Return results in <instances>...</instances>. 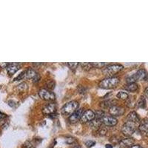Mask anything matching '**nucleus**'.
Here are the masks:
<instances>
[{
    "mask_svg": "<svg viewBox=\"0 0 148 148\" xmlns=\"http://www.w3.org/2000/svg\"><path fill=\"white\" fill-rule=\"evenodd\" d=\"M27 88H28V87H27V84L25 82L21 83L20 84H18L17 86V90L18 91H20V92H25V91L27 90Z\"/></svg>",
    "mask_w": 148,
    "mask_h": 148,
    "instance_id": "4be33fe9",
    "label": "nucleus"
},
{
    "mask_svg": "<svg viewBox=\"0 0 148 148\" xmlns=\"http://www.w3.org/2000/svg\"><path fill=\"white\" fill-rule=\"evenodd\" d=\"M124 88L130 92H135L138 90V86L136 83H129V84L125 85Z\"/></svg>",
    "mask_w": 148,
    "mask_h": 148,
    "instance_id": "f3484780",
    "label": "nucleus"
},
{
    "mask_svg": "<svg viewBox=\"0 0 148 148\" xmlns=\"http://www.w3.org/2000/svg\"><path fill=\"white\" fill-rule=\"evenodd\" d=\"M134 144V140L132 138H127L122 139L119 141V145L121 148H130Z\"/></svg>",
    "mask_w": 148,
    "mask_h": 148,
    "instance_id": "ddd939ff",
    "label": "nucleus"
},
{
    "mask_svg": "<svg viewBox=\"0 0 148 148\" xmlns=\"http://www.w3.org/2000/svg\"><path fill=\"white\" fill-rule=\"evenodd\" d=\"M116 97L121 100H127L128 99V94L127 92H124V91H120L117 93Z\"/></svg>",
    "mask_w": 148,
    "mask_h": 148,
    "instance_id": "aec40b11",
    "label": "nucleus"
},
{
    "mask_svg": "<svg viewBox=\"0 0 148 148\" xmlns=\"http://www.w3.org/2000/svg\"><path fill=\"white\" fill-rule=\"evenodd\" d=\"M145 94H146V96L148 97V87L146 88V89H145Z\"/></svg>",
    "mask_w": 148,
    "mask_h": 148,
    "instance_id": "72a5a7b5",
    "label": "nucleus"
},
{
    "mask_svg": "<svg viewBox=\"0 0 148 148\" xmlns=\"http://www.w3.org/2000/svg\"><path fill=\"white\" fill-rule=\"evenodd\" d=\"M83 110L82 109H78L73 113L71 116H69V121L71 123H76L79 121V119H81L82 116L83 114Z\"/></svg>",
    "mask_w": 148,
    "mask_h": 148,
    "instance_id": "f8f14e48",
    "label": "nucleus"
},
{
    "mask_svg": "<svg viewBox=\"0 0 148 148\" xmlns=\"http://www.w3.org/2000/svg\"><path fill=\"white\" fill-rule=\"evenodd\" d=\"M55 85H56V83L53 80L51 79V80H48L46 83V87H47L48 89L50 90H53L54 88H55Z\"/></svg>",
    "mask_w": 148,
    "mask_h": 148,
    "instance_id": "b1692460",
    "label": "nucleus"
},
{
    "mask_svg": "<svg viewBox=\"0 0 148 148\" xmlns=\"http://www.w3.org/2000/svg\"><path fill=\"white\" fill-rule=\"evenodd\" d=\"M67 65L72 70H75L78 66L79 65V63H76V62H70V63H67Z\"/></svg>",
    "mask_w": 148,
    "mask_h": 148,
    "instance_id": "bb28decb",
    "label": "nucleus"
},
{
    "mask_svg": "<svg viewBox=\"0 0 148 148\" xmlns=\"http://www.w3.org/2000/svg\"><path fill=\"white\" fill-rule=\"evenodd\" d=\"M109 113L113 117L116 116H121L125 113V109L121 107L114 105V106L111 107L109 109Z\"/></svg>",
    "mask_w": 148,
    "mask_h": 148,
    "instance_id": "1a4fd4ad",
    "label": "nucleus"
},
{
    "mask_svg": "<svg viewBox=\"0 0 148 148\" xmlns=\"http://www.w3.org/2000/svg\"><path fill=\"white\" fill-rule=\"evenodd\" d=\"M39 97L45 101H53L56 99V95L47 89H42L39 91Z\"/></svg>",
    "mask_w": 148,
    "mask_h": 148,
    "instance_id": "0eeeda50",
    "label": "nucleus"
},
{
    "mask_svg": "<svg viewBox=\"0 0 148 148\" xmlns=\"http://www.w3.org/2000/svg\"><path fill=\"white\" fill-rule=\"evenodd\" d=\"M73 148H81V147L79 146V145H75Z\"/></svg>",
    "mask_w": 148,
    "mask_h": 148,
    "instance_id": "c9c22d12",
    "label": "nucleus"
},
{
    "mask_svg": "<svg viewBox=\"0 0 148 148\" xmlns=\"http://www.w3.org/2000/svg\"><path fill=\"white\" fill-rule=\"evenodd\" d=\"M36 73L34 70L31 69V68H27V70L24 71L23 72L19 74V76H17L15 79V81H17V80H20V79H34L36 76Z\"/></svg>",
    "mask_w": 148,
    "mask_h": 148,
    "instance_id": "423d86ee",
    "label": "nucleus"
},
{
    "mask_svg": "<svg viewBox=\"0 0 148 148\" xmlns=\"http://www.w3.org/2000/svg\"><path fill=\"white\" fill-rule=\"evenodd\" d=\"M101 122L104 124V125H106L108 127H113L115 125H117L118 121L115 117L112 116H108V115H104V117L101 119Z\"/></svg>",
    "mask_w": 148,
    "mask_h": 148,
    "instance_id": "6e6552de",
    "label": "nucleus"
},
{
    "mask_svg": "<svg viewBox=\"0 0 148 148\" xmlns=\"http://www.w3.org/2000/svg\"><path fill=\"white\" fill-rule=\"evenodd\" d=\"M79 108V103L76 101H71L65 104L62 108L61 113L64 116H71Z\"/></svg>",
    "mask_w": 148,
    "mask_h": 148,
    "instance_id": "f03ea898",
    "label": "nucleus"
},
{
    "mask_svg": "<svg viewBox=\"0 0 148 148\" xmlns=\"http://www.w3.org/2000/svg\"><path fill=\"white\" fill-rule=\"evenodd\" d=\"M36 145L33 141H27L23 145V148H35Z\"/></svg>",
    "mask_w": 148,
    "mask_h": 148,
    "instance_id": "393cba45",
    "label": "nucleus"
},
{
    "mask_svg": "<svg viewBox=\"0 0 148 148\" xmlns=\"http://www.w3.org/2000/svg\"><path fill=\"white\" fill-rule=\"evenodd\" d=\"M96 116H95V113L91 110H88L84 111L83 113L82 116L81 120L82 122H89V121H92L94 119Z\"/></svg>",
    "mask_w": 148,
    "mask_h": 148,
    "instance_id": "9d476101",
    "label": "nucleus"
},
{
    "mask_svg": "<svg viewBox=\"0 0 148 148\" xmlns=\"http://www.w3.org/2000/svg\"><path fill=\"white\" fill-rule=\"evenodd\" d=\"M124 68L121 64H110V65L107 66L106 67H104L103 69L102 73L104 75L108 76L109 77H113L115 74L119 72L120 71Z\"/></svg>",
    "mask_w": 148,
    "mask_h": 148,
    "instance_id": "39448f33",
    "label": "nucleus"
},
{
    "mask_svg": "<svg viewBox=\"0 0 148 148\" xmlns=\"http://www.w3.org/2000/svg\"><path fill=\"white\" fill-rule=\"evenodd\" d=\"M93 67H96V68H103L104 66L106 65V63H101V62H96V63H92Z\"/></svg>",
    "mask_w": 148,
    "mask_h": 148,
    "instance_id": "a878e982",
    "label": "nucleus"
},
{
    "mask_svg": "<svg viewBox=\"0 0 148 148\" xmlns=\"http://www.w3.org/2000/svg\"><path fill=\"white\" fill-rule=\"evenodd\" d=\"M126 120H127V121H133V122L136 123V124H138V123L140 122V119H139V117H138V115L137 114L136 112H134V111H133V112H130V113L127 115Z\"/></svg>",
    "mask_w": 148,
    "mask_h": 148,
    "instance_id": "dca6fc26",
    "label": "nucleus"
},
{
    "mask_svg": "<svg viewBox=\"0 0 148 148\" xmlns=\"http://www.w3.org/2000/svg\"><path fill=\"white\" fill-rule=\"evenodd\" d=\"M0 89H1V87H0Z\"/></svg>",
    "mask_w": 148,
    "mask_h": 148,
    "instance_id": "e433bc0d",
    "label": "nucleus"
},
{
    "mask_svg": "<svg viewBox=\"0 0 148 148\" xmlns=\"http://www.w3.org/2000/svg\"><path fill=\"white\" fill-rule=\"evenodd\" d=\"M130 148H142L140 145H133Z\"/></svg>",
    "mask_w": 148,
    "mask_h": 148,
    "instance_id": "473e14b6",
    "label": "nucleus"
},
{
    "mask_svg": "<svg viewBox=\"0 0 148 148\" xmlns=\"http://www.w3.org/2000/svg\"><path fill=\"white\" fill-rule=\"evenodd\" d=\"M75 141H76V140L74 139L73 138H71V137L66 138V142H67V144H69V145H72V144L74 143Z\"/></svg>",
    "mask_w": 148,
    "mask_h": 148,
    "instance_id": "c85d7f7f",
    "label": "nucleus"
},
{
    "mask_svg": "<svg viewBox=\"0 0 148 148\" xmlns=\"http://www.w3.org/2000/svg\"><path fill=\"white\" fill-rule=\"evenodd\" d=\"M147 78V73L145 70H139L136 73L132 76H129L126 79V82L127 84L129 83H136V82L145 80Z\"/></svg>",
    "mask_w": 148,
    "mask_h": 148,
    "instance_id": "20e7f679",
    "label": "nucleus"
},
{
    "mask_svg": "<svg viewBox=\"0 0 148 148\" xmlns=\"http://www.w3.org/2000/svg\"><path fill=\"white\" fill-rule=\"evenodd\" d=\"M145 105H146V100H145V98L144 97V96H141L139 99H138V101H137V107L143 108H145Z\"/></svg>",
    "mask_w": 148,
    "mask_h": 148,
    "instance_id": "412c9836",
    "label": "nucleus"
},
{
    "mask_svg": "<svg viewBox=\"0 0 148 148\" xmlns=\"http://www.w3.org/2000/svg\"><path fill=\"white\" fill-rule=\"evenodd\" d=\"M56 111V104L54 103L47 104L42 109V113L45 115H53Z\"/></svg>",
    "mask_w": 148,
    "mask_h": 148,
    "instance_id": "9b49d317",
    "label": "nucleus"
},
{
    "mask_svg": "<svg viewBox=\"0 0 148 148\" xmlns=\"http://www.w3.org/2000/svg\"><path fill=\"white\" fill-rule=\"evenodd\" d=\"M105 147H106V148H113V146H112V145H106Z\"/></svg>",
    "mask_w": 148,
    "mask_h": 148,
    "instance_id": "f704fd0d",
    "label": "nucleus"
},
{
    "mask_svg": "<svg viewBox=\"0 0 148 148\" xmlns=\"http://www.w3.org/2000/svg\"><path fill=\"white\" fill-rule=\"evenodd\" d=\"M139 130L145 136H148V120L145 119L141 122L139 125Z\"/></svg>",
    "mask_w": 148,
    "mask_h": 148,
    "instance_id": "2eb2a0df",
    "label": "nucleus"
},
{
    "mask_svg": "<svg viewBox=\"0 0 148 148\" xmlns=\"http://www.w3.org/2000/svg\"><path fill=\"white\" fill-rule=\"evenodd\" d=\"M99 131L100 134L103 135V136H104V135H105V133H106L107 130L104 129V127H100V128L99 129Z\"/></svg>",
    "mask_w": 148,
    "mask_h": 148,
    "instance_id": "c756f323",
    "label": "nucleus"
},
{
    "mask_svg": "<svg viewBox=\"0 0 148 148\" xmlns=\"http://www.w3.org/2000/svg\"><path fill=\"white\" fill-rule=\"evenodd\" d=\"M39 79H40V76H39V74H36V76L33 79V82H34V83L38 82L39 81Z\"/></svg>",
    "mask_w": 148,
    "mask_h": 148,
    "instance_id": "7c9ffc66",
    "label": "nucleus"
},
{
    "mask_svg": "<svg viewBox=\"0 0 148 148\" xmlns=\"http://www.w3.org/2000/svg\"><path fill=\"white\" fill-rule=\"evenodd\" d=\"M101 124H102L101 120L98 119H94L92 121H90V126L94 129H99Z\"/></svg>",
    "mask_w": 148,
    "mask_h": 148,
    "instance_id": "6ab92c4d",
    "label": "nucleus"
},
{
    "mask_svg": "<svg viewBox=\"0 0 148 148\" xmlns=\"http://www.w3.org/2000/svg\"><path fill=\"white\" fill-rule=\"evenodd\" d=\"M119 81L118 77H108L101 80L99 84V86L102 89H113L118 85Z\"/></svg>",
    "mask_w": 148,
    "mask_h": 148,
    "instance_id": "f257e3e1",
    "label": "nucleus"
},
{
    "mask_svg": "<svg viewBox=\"0 0 148 148\" xmlns=\"http://www.w3.org/2000/svg\"><path fill=\"white\" fill-rule=\"evenodd\" d=\"M5 117H6V115H5V113H2V112L0 111V119H5Z\"/></svg>",
    "mask_w": 148,
    "mask_h": 148,
    "instance_id": "2f4dec72",
    "label": "nucleus"
},
{
    "mask_svg": "<svg viewBox=\"0 0 148 148\" xmlns=\"http://www.w3.org/2000/svg\"><path fill=\"white\" fill-rule=\"evenodd\" d=\"M95 144H96V142L93 141H87L85 142V145L88 147H92L93 145H95Z\"/></svg>",
    "mask_w": 148,
    "mask_h": 148,
    "instance_id": "cd10ccee",
    "label": "nucleus"
},
{
    "mask_svg": "<svg viewBox=\"0 0 148 148\" xmlns=\"http://www.w3.org/2000/svg\"><path fill=\"white\" fill-rule=\"evenodd\" d=\"M80 65L82 66V67L84 71H90L93 67L92 63H82V64H80Z\"/></svg>",
    "mask_w": 148,
    "mask_h": 148,
    "instance_id": "5701e85b",
    "label": "nucleus"
},
{
    "mask_svg": "<svg viewBox=\"0 0 148 148\" xmlns=\"http://www.w3.org/2000/svg\"><path fill=\"white\" fill-rule=\"evenodd\" d=\"M115 101H113V100H108V101H104L103 102L101 103L100 106L101 108H102L103 109H108L109 110L111 107L114 106L116 104H114Z\"/></svg>",
    "mask_w": 148,
    "mask_h": 148,
    "instance_id": "a211bd4d",
    "label": "nucleus"
},
{
    "mask_svg": "<svg viewBox=\"0 0 148 148\" xmlns=\"http://www.w3.org/2000/svg\"><path fill=\"white\" fill-rule=\"evenodd\" d=\"M8 73L10 75H13L20 69V64L18 63H9L8 66L6 67Z\"/></svg>",
    "mask_w": 148,
    "mask_h": 148,
    "instance_id": "4468645a",
    "label": "nucleus"
},
{
    "mask_svg": "<svg viewBox=\"0 0 148 148\" xmlns=\"http://www.w3.org/2000/svg\"><path fill=\"white\" fill-rule=\"evenodd\" d=\"M137 125L138 124H136V123L126 120L125 123L121 127V133H123L124 136L127 137L131 136L136 130Z\"/></svg>",
    "mask_w": 148,
    "mask_h": 148,
    "instance_id": "7ed1b4c3",
    "label": "nucleus"
}]
</instances>
